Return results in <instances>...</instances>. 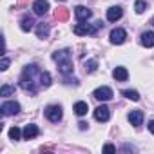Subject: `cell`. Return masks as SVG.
Here are the masks:
<instances>
[{
    "label": "cell",
    "instance_id": "1",
    "mask_svg": "<svg viewBox=\"0 0 154 154\" xmlns=\"http://www.w3.org/2000/svg\"><path fill=\"white\" fill-rule=\"evenodd\" d=\"M100 27H103L102 22H96L94 26H89V24H78V26H74V27H72V31H74V35L84 36V35H94Z\"/></svg>",
    "mask_w": 154,
    "mask_h": 154
},
{
    "label": "cell",
    "instance_id": "2",
    "mask_svg": "<svg viewBox=\"0 0 154 154\" xmlns=\"http://www.w3.org/2000/svg\"><path fill=\"white\" fill-rule=\"evenodd\" d=\"M20 87L24 89V91H27V93H33L35 94V80H33V74H29V72H24L22 76H20Z\"/></svg>",
    "mask_w": 154,
    "mask_h": 154
},
{
    "label": "cell",
    "instance_id": "3",
    "mask_svg": "<svg viewBox=\"0 0 154 154\" xmlns=\"http://www.w3.org/2000/svg\"><path fill=\"white\" fill-rule=\"evenodd\" d=\"M45 116L49 122H58L62 118V107L60 105H49L45 109Z\"/></svg>",
    "mask_w": 154,
    "mask_h": 154
},
{
    "label": "cell",
    "instance_id": "4",
    "mask_svg": "<svg viewBox=\"0 0 154 154\" xmlns=\"http://www.w3.org/2000/svg\"><path fill=\"white\" fill-rule=\"evenodd\" d=\"M0 111H2L4 116H11V114H17L20 111V105L17 102H4L2 107H0Z\"/></svg>",
    "mask_w": 154,
    "mask_h": 154
},
{
    "label": "cell",
    "instance_id": "5",
    "mask_svg": "<svg viewBox=\"0 0 154 154\" xmlns=\"http://www.w3.org/2000/svg\"><path fill=\"white\" fill-rule=\"evenodd\" d=\"M93 96H94L96 100H100V102H109V100L112 98V91H111L109 87H98V89L93 93Z\"/></svg>",
    "mask_w": 154,
    "mask_h": 154
},
{
    "label": "cell",
    "instance_id": "6",
    "mask_svg": "<svg viewBox=\"0 0 154 154\" xmlns=\"http://www.w3.org/2000/svg\"><path fill=\"white\" fill-rule=\"evenodd\" d=\"M125 38H127V33H125V29H112L111 31V42L114 44V45H120V44H123L125 42Z\"/></svg>",
    "mask_w": 154,
    "mask_h": 154
},
{
    "label": "cell",
    "instance_id": "7",
    "mask_svg": "<svg viewBox=\"0 0 154 154\" xmlns=\"http://www.w3.org/2000/svg\"><path fill=\"white\" fill-rule=\"evenodd\" d=\"M53 60L60 65V63H65V62H71V51L69 49H62V51H56L53 53Z\"/></svg>",
    "mask_w": 154,
    "mask_h": 154
},
{
    "label": "cell",
    "instance_id": "8",
    "mask_svg": "<svg viewBox=\"0 0 154 154\" xmlns=\"http://www.w3.org/2000/svg\"><path fill=\"white\" fill-rule=\"evenodd\" d=\"M94 118H96L98 122H107V120L111 118L109 107H105V105H100V107H96V109H94Z\"/></svg>",
    "mask_w": 154,
    "mask_h": 154
},
{
    "label": "cell",
    "instance_id": "9",
    "mask_svg": "<svg viewBox=\"0 0 154 154\" xmlns=\"http://www.w3.org/2000/svg\"><path fill=\"white\" fill-rule=\"evenodd\" d=\"M47 9H49V2H47V0H35V4H33L35 15H45Z\"/></svg>",
    "mask_w": 154,
    "mask_h": 154
},
{
    "label": "cell",
    "instance_id": "10",
    "mask_svg": "<svg viewBox=\"0 0 154 154\" xmlns=\"http://www.w3.org/2000/svg\"><path fill=\"white\" fill-rule=\"evenodd\" d=\"M122 15H123V9H122L120 6H114V8L107 9V20H109V22H116V20H120Z\"/></svg>",
    "mask_w": 154,
    "mask_h": 154
},
{
    "label": "cell",
    "instance_id": "11",
    "mask_svg": "<svg viewBox=\"0 0 154 154\" xmlns=\"http://www.w3.org/2000/svg\"><path fill=\"white\" fill-rule=\"evenodd\" d=\"M74 15H76V18H78L80 22H84V20H87V18H91V9H87L85 6H78L74 9Z\"/></svg>",
    "mask_w": 154,
    "mask_h": 154
},
{
    "label": "cell",
    "instance_id": "12",
    "mask_svg": "<svg viewBox=\"0 0 154 154\" xmlns=\"http://www.w3.org/2000/svg\"><path fill=\"white\" fill-rule=\"evenodd\" d=\"M129 122H131V125L140 127L141 122H143V112H141V111H131V114H129Z\"/></svg>",
    "mask_w": 154,
    "mask_h": 154
},
{
    "label": "cell",
    "instance_id": "13",
    "mask_svg": "<svg viewBox=\"0 0 154 154\" xmlns=\"http://www.w3.org/2000/svg\"><path fill=\"white\" fill-rule=\"evenodd\" d=\"M22 136L26 138V140H33V138H36L38 136V127L36 125H26V129L22 131Z\"/></svg>",
    "mask_w": 154,
    "mask_h": 154
},
{
    "label": "cell",
    "instance_id": "14",
    "mask_svg": "<svg viewBox=\"0 0 154 154\" xmlns=\"http://www.w3.org/2000/svg\"><path fill=\"white\" fill-rule=\"evenodd\" d=\"M112 76H114V80H118V82H125L129 78V72H127L125 67H116L112 71Z\"/></svg>",
    "mask_w": 154,
    "mask_h": 154
},
{
    "label": "cell",
    "instance_id": "15",
    "mask_svg": "<svg viewBox=\"0 0 154 154\" xmlns=\"http://www.w3.org/2000/svg\"><path fill=\"white\" fill-rule=\"evenodd\" d=\"M141 44L145 47H154V33L152 31H145L141 35Z\"/></svg>",
    "mask_w": 154,
    "mask_h": 154
},
{
    "label": "cell",
    "instance_id": "16",
    "mask_svg": "<svg viewBox=\"0 0 154 154\" xmlns=\"http://www.w3.org/2000/svg\"><path fill=\"white\" fill-rule=\"evenodd\" d=\"M87 111H89V105H87L85 102H76V103H74V112L78 114V116H85Z\"/></svg>",
    "mask_w": 154,
    "mask_h": 154
},
{
    "label": "cell",
    "instance_id": "17",
    "mask_svg": "<svg viewBox=\"0 0 154 154\" xmlns=\"http://www.w3.org/2000/svg\"><path fill=\"white\" fill-rule=\"evenodd\" d=\"M54 18H56L58 22H65V20L69 18V9H67V8H58V9L54 11Z\"/></svg>",
    "mask_w": 154,
    "mask_h": 154
},
{
    "label": "cell",
    "instance_id": "18",
    "mask_svg": "<svg viewBox=\"0 0 154 154\" xmlns=\"http://www.w3.org/2000/svg\"><path fill=\"white\" fill-rule=\"evenodd\" d=\"M36 36L38 38H47L49 36V26L47 24H38V27H36Z\"/></svg>",
    "mask_w": 154,
    "mask_h": 154
},
{
    "label": "cell",
    "instance_id": "19",
    "mask_svg": "<svg viewBox=\"0 0 154 154\" xmlns=\"http://www.w3.org/2000/svg\"><path fill=\"white\" fill-rule=\"evenodd\" d=\"M33 24H35V22H33V18H31V17H24V18H22V22H20V27H22V31H26V33H27V31H31V29H33Z\"/></svg>",
    "mask_w": 154,
    "mask_h": 154
},
{
    "label": "cell",
    "instance_id": "20",
    "mask_svg": "<svg viewBox=\"0 0 154 154\" xmlns=\"http://www.w3.org/2000/svg\"><path fill=\"white\" fill-rule=\"evenodd\" d=\"M40 85L42 87H49L51 85V74L49 72H40Z\"/></svg>",
    "mask_w": 154,
    "mask_h": 154
},
{
    "label": "cell",
    "instance_id": "21",
    "mask_svg": "<svg viewBox=\"0 0 154 154\" xmlns=\"http://www.w3.org/2000/svg\"><path fill=\"white\" fill-rule=\"evenodd\" d=\"M58 71H60L62 74H69V72H72V62L60 63V65H58Z\"/></svg>",
    "mask_w": 154,
    "mask_h": 154
},
{
    "label": "cell",
    "instance_id": "22",
    "mask_svg": "<svg viewBox=\"0 0 154 154\" xmlns=\"http://www.w3.org/2000/svg\"><path fill=\"white\" fill-rule=\"evenodd\" d=\"M122 94H123L125 98L132 100V102H138V100H140V94H138V91H131V89H127V91H122Z\"/></svg>",
    "mask_w": 154,
    "mask_h": 154
},
{
    "label": "cell",
    "instance_id": "23",
    "mask_svg": "<svg viewBox=\"0 0 154 154\" xmlns=\"http://www.w3.org/2000/svg\"><path fill=\"white\" fill-rule=\"evenodd\" d=\"M15 94V87L13 85H2L0 87V96H11Z\"/></svg>",
    "mask_w": 154,
    "mask_h": 154
},
{
    "label": "cell",
    "instance_id": "24",
    "mask_svg": "<svg viewBox=\"0 0 154 154\" xmlns=\"http://www.w3.org/2000/svg\"><path fill=\"white\" fill-rule=\"evenodd\" d=\"M98 67V62L96 60H87L85 62V72H94Z\"/></svg>",
    "mask_w": 154,
    "mask_h": 154
},
{
    "label": "cell",
    "instance_id": "25",
    "mask_svg": "<svg viewBox=\"0 0 154 154\" xmlns=\"http://www.w3.org/2000/svg\"><path fill=\"white\" fill-rule=\"evenodd\" d=\"M134 9H136V13H138V15H141V13L147 9V2H143V0H138V2L134 4Z\"/></svg>",
    "mask_w": 154,
    "mask_h": 154
},
{
    "label": "cell",
    "instance_id": "26",
    "mask_svg": "<svg viewBox=\"0 0 154 154\" xmlns=\"http://www.w3.org/2000/svg\"><path fill=\"white\" fill-rule=\"evenodd\" d=\"M20 136H22V132H20L18 127H11L9 129V138L11 140H20Z\"/></svg>",
    "mask_w": 154,
    "mask_h": 154
},
{
    "label": "cell",
    "instance_id": "27",
    "mask_svg": "<svg viewBox=\"0 0 154 154\" xmlns=\"http://www.w3.org/2000/svg\"><path fill=\"white\" fill-rule=\"evenodd\" d=\"M8 65H9V60H8V58H2V63H0V69H2V71H6V69H8Z\"/></svg>",
    "mask_w": 154,
    "mask_h": 154
},
{
    "label": "cell",
    "instance_id": "28",
    "mask_svg": "<svg viewBox=\"0 0 154 154\" xmlns=\"http://www.w3.org/2000/svg\"><path fill=\"white\" fill-rule=\"evenodd\" d=\"M103 150H105V152H114V150H116V147H114V145H111V143H107V145L103 147Z\"/></svg>",
    "mask_w": 154,
    "mask_h": 154
},
{
    "label": "cell",
    "instance_id": "29",
    "mask_svg": "<svg viewBox=\"0 0 154 154\" xmlns=\"http://www.w3.org/2000/svg\"><path fill=\"white\" fill-rule=\"evenodd\" d=\"M149 131L154 134V120H150V122H149Z\"/></svg>",
    "mask_w": 154,
    "mask_h": 154
},
{
    "label": "cell",
    "instance_id": "30",
    "mask_svg": "<svg viewBox=\"0 0 154 154\" xmlns=\"http://www.w3.org/2000/svg\"><path fill=\"white\" fill-rule=\"evenodd\" d=\"M78 125H80V129H82V131H85V129H87V123H85V122H80Z\"/></svg>",
    "mask_w": 154,
    "mask_h": 154
},
{
    "label": "cell",
    "instance_id": "31",
    "mask_svg": "<svg viewBox=\"0 0 154 154\" xmlns=\"http://www.w3.org/2000/svg\"><path fill=\"white\" fill-rule=\"evenodd\" d=\"M27 2H29V0H18V4H20V6H26Z\"/></svg>",
    "mask_w": 154,
    "mask_h": 154
},
{
    "label": "cell",
    "instance_id": "32",
    "mask_svg": "<svg viewBox=\"0 0 154 154\" xmlns=\"http://www.w3.org/2000/svg\"><path fill=\"white\" fill-rule=\"evenodd\" d=\"M150 24H152V26H154V17H152V20H150Z\"/></svg>",
    "mask_w": 154,
    "mask_h": 154
},
{
    "label": "cell",
    "instance_id": "33",
    "mask_svg": "<svg viewBox=\"0 0 154 154\" xmlns=\"http://www.w3.org/2000/svg\"><path fill=\"white\" fill-rule=\"evenodd\" d=\"M60 2H65V0H60Z\"/></svg>",
    "mask_w": 154,
    "mask_h": 154
}]
</instances>
